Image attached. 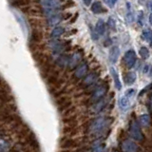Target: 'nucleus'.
I'll return each mask as SVG.
<instances>
[{
    "label": "nucleus",
    "mask_w": 152,
    "mask_h": 152,
    "mask_svg": "<svg viewBox=\"0 0 152 152\" xmlns=\"http://www.w3.org/2000/svg\"><path fill=\"white\" fill-rule=\"evenodd\" d=\"M135 95V90L134 89H128L123 96L119 99V107L122 109L123 111H126L129 108L131 101L133 96Z\"/></svg>",
    "instance_id": "nucleus-1"
},
{
    "label": "nucleus",
    "mask_w": 152,
    "mask_h": 152,
    "mask_svg": "<svg viewBox=\"0 0 152 152\" xmlns=\"http://www.w3.org/2000/svg\"><path fill=\"white\" fill-rule=\"evenodd\" d=\"M129 134L134 140L142 141V139H144V135H142V133L141 131V128L139 125H138V123L136 122H132L129 129Z\"/></svg>",
    "instance_id": "nucleus-2"
},
{
    "label": "nucleus",
    "mask_w": 152,
    "mask_h": 152,
    "mask_svg": "<svg viewBox=\"0 0 152 152\" xmlns=\"http://www.w3.org/2000/svg\"><path fill=\"white\" fill-rule=\"evenodd\" d=\"M136 60H137L136 53H135V51L132 50H127L125 53V56H124V61H125V64L128 69H131L132 66L135 65Z\"/></svg>",
    "instance_id": "nucleus-3"
},
{
    "label": "nucleus",
    "mask_w": 152,
    "mask_h": 152,
    "mask_svg": "<svg viewBox=\"0 0 152 152\" xmlns=\"http://www.w3.org/2000/svg\"><path fill=\"white\" fill-rule=\"evenodd\" d=\"M41 8H56L61 6L65 0H36Z\"/></svg>",
    "instance_id": "nucleus-4"
},
{
    "label": "nucleus",
    "mask_w": 152,
    "mask_h": 152,
    "mask_svg": "<svg viewBox=\"0 0 152 152\" xmlns=\"http://www.w3.org/2000/svg\"><path fill=\"white\" fill-rule=\"evenodd\" d=\"M122 149L124 152H137L138 146L134 142L131 140H126L122 144Z\"/></svg>",
    "instance_id": "nucleus-5"
},
{
    "label": "nucleus",
    "mask_w": 152,
    "mask_h": 152,
    "mask_svg": "<svg viewBox=\"0 0 152 152\" xmlns=\"http://www.w3.org/2000/svg\"><path fill=\"white\" fill-rule=\"evenodd\" d=\"M64 19V16H63V14H61V13H56L54 14V15H52L50 17H49L47 19V21H46V24L49 27H54L56 25H58V24L63 20Z\"/></svg>",
    "instance_id": "nucleus-6"
},
{
    "label": "nucleus",
    "mask_w": 152,
    "mask_h": 152,
    "mask_svg": "<svg viewBox=\"0 0 152 152\" xmlns=\"http://www.w3.org/2000/svg\"><path fill=\"white\" fill-rule=\"evenodd\" d=\"M106 126V121H104V118H99L97 120H95L92 125H91V130L92 132H99L101 131L104 126Z\"/></svg>",
    "instance_id": "nucleus-7"
},
{
    "label": "nucleus",
    "mask_w": 152,
    "mask_h": 152,
    "mask_svg": "<svg viewBox=\"0 0 152 152\" xmlns=\"http://www.w3.org/2000/svg\"><path fill=\"white\" fill-rule=\"evenodd\" d=\"M119 55H120V50H119V48L118 47H112L110 49V50H109L108 59L112 64H115L118 60V58H119Z\"/></svg>",
    "instance_id": "nucleus-8"
},
{
    "label": "nucleus",
    "mask_w": 152,
    "mask_h": 152,
    "mask_svg": "<svg viewBox=\"0 0 152 152\" xmlns=\"http://www.w3.org/2000/svg\"><path fill=\"white\" fill-rule=\"evenodd\" d=\"M87 71H88V65L86 63H83L76 69L74 75H75V77H77V78H82L85 76V74L87 73Z\"/></svg>",
    "instance_id": "nucleus-9"
},
{
    "label": "nucleus",
    "mask_w": 152,
    "mask_h": 152,
    "mask_svg": "<svg viewBox=\"0 0 152 152\" xmlns=\"http://www.w3.org/2000/svg\"><path fill=\"white\" fill-rule=\"evenodd\" d=\"M95 32L97 35H103L106 32V24L102 19H99L97 21L96 26H95Z\"/></svg>",
    "instance_id": "nucleus-10"
},
{
    "label": "nucleus",
    "mask_w": 152,
    "mask_h": 152,
    "mask_svg": "<svg viewBox=\"0 0 152 152\" xmlns=\"http://www.w3.org/2000/svg\"><path fill=\"white\" fill-rule=\"evenodd\" d=\"M106 92H107V88L106 87H100V88H98L94 91V93H93L92 100H94V101H98V100H100L104 94H106Z\"/></svg>",
    "instance_id": "nucleus-11"
},
{
    "label": "nucleus",
    "mask_w": 152,
    "mask_h": 152,
    "mask_svg": "<svg viewBox=\"0 0 152 152\" xmlns=\"http://www.w3.org/2000/svg\"><path fill=\"white\" fill-rule=\"evenodd\" d=\"M110 73H111L112 77H113V81H114V85H115V88L117 89L120 90L122 88V84H121V81H120V78H119V76H118V73H117L116 69H114V68H110Z\"/></svg>",
    "instance_id": "nucleus-12"
},
{
    "label": "nucleus",
    "mask_w": 152,
    "mask_h": 152,
    "mask_svg": "<svg viewBox=\"0 0 152 152\" xmlns=\"http://www.w3.org/2000/svg\"><path fill=\"white\" fill-rule=\"evenodd\" d=\"M30 3V0H13L11 2V5L13 8H25L28 7Z\"/></svg>",
    "instance_id": "nucleus-13"
},
{
    "label": "nucleus",
    "mask_w": 152,
    "mask_h": 152,
    "mask_svg": "<svg viewBox=\"0 0 152 152\" xmlns=\"http://www.w3.org/2000/svg\"><path fill=\"white\" fill-rule=\"evenodd\" d=\"M90 10H91V12H94V13H101V12H104L106 10H104L102 6V3L100 1H95L92 3L91 5V8H90Z\"/></svg>",
    "instance_id": "nucleus-14"
},
{
    "label": "nucleus",
    "mask_w": 152,
    "mask_h": 152,
    "mask_svg": "<svg viewBox=\"0 0 152 152\" xmlns=\"http://www.w3.org/2000/svg\"><path fill=\"white\" fill-rule=\"evenodd\" d=\"M80 60H81V55L79 53H74L68 61L69 68L72 69V68H74V66H76L77 64L80 62Z\"/></svg>",
    "instance_id": "nucleus-15"
},
{
    "label": "nucleus",
    "mask_w": 152,
    "mask_h": 152,
    "mask_svg": "<svg viewBox=\"0 0 152 152\" xmlns=\"http://www.w3.org/2000/svg\"><path fill=\"white\" fill-rule=\"evenodd\" d=\"M64 31H65V28L63 27H55L50 32V37L52 38V39L58 38V37H60L62 34H63Z\"/></svg>",
    "instance_id": "nucleus-16"
},
{
    "label": "nucleus",
    "mask_w": 152,
    "mask_h": 152,
    "mask_svg": "<svg viewBox=\"0 0 152 152\" xmlns=\"http://www.w3.org/2000/svg\"><path fill=\"white\" fill-rule=\"evenodd\" d=\"M126 7H127V12H126V19L128 23H132L134 20V17H133V12L131 10V5L129 3H126Z\"/></svg>",
    "instance_id": "nucleus-17"
},
{
    "label": "nucleus",
    "mask_w": 152,
    "mask_h": 152,
    "mask_svg": "<svg viewBox=\"0 0 152 152\" xmlns=\"http://www.w3.org/2000/svg\"><path fill=\"white\" fill-rule=\"evenodd\" d=\"M139 54L141 55V57L142 59H146V58H148V56H149V50L147 48L142 47L139 50Z\"/></svg>",
    "instance_id": "nucleus-18"
},
{
    "label": "nucleus",
    "mask_w": 152,
    "mask_h": 152,
    "mask_svg": "<svg viewBox=\"0 0 152 152\" xmlns=\"http://www.w3.org/2000/svg\"><path fill=\"white\" fill-rule=\"evenodd\" d=\"M96 79H97V75L95 74V73H91V74H89V75L88 76V77L85 79V83L90 85V84L94 83V82H95V80H96Z\"/></svg>",
    "instance_id": "nucleus-19"
},
{
    "label": "nucleus",
    "mask_w": 152,
    "mask_h": 152,
    "mask_svg": "<svg viewBox=\"0 0 152 152\" xmlns=\"http://www.w3.org/2000/svg\"><path fill=\"white\" fill-rule=\"evenodd\" d=\"M142 36L145 41H147L149 44H151V31H150V30H146V31H142Z\"/></svg>",
    "instance_id": "nucleus-20"
},
{
    "label": "nucleus",
    "mask_w": 152,
    "mask_h": 152,
    "mask_svg": "<svg viewBox=\"0 0 152 152\" xmlns=\"http://www.w3.org/2000/svg\"><path fill=\"white\" fill-rule=\"evenodd\" d=\"M16 18H17V20L19 21V23H20V25L23 28V31H25L26 33H28V28L26 26V24H25V21H24V17H21L19 14H16Z\"/></svg>",
    "instance_id": "nucleus-21"
},
{
    "label": "nucleus",
    "mask_w": 152,
    "mask_h": 152,
    "mask_svg": "<svg viewBox=\"0 0 152 152\" xmlns=\"http://www.w3.org/2000/svg\"><path fill=\"white\" fill-rule=\"evenodd\" d=\"M136 80V74L134 72H128L126 75V83L133 84Z\"/></svg>",
    "instance_id": "nucleus-22"
},
{
    "label": "nucleus",
    "mask_w": 152,
    "mask_h": 152,
    "mask_svg": "<svg viewBox=\"0 0 152 152\" xmlns=\"http://www.w3.org/2000/svg\"><path fill=\"white\" fill-rule=\"evenodd\" d=\"M140 122L142 126H148L150 123V117L148 115H142L140 117Z\"/></svg>",
    "instance_id": "nucleus-23"
},
{
    "label": "nucleus",
    "mask_w": 152,
    "mask_h": 152,
    "mask_svg": "<svg viewBox=\"0 0 152 152\" xmlns=\"http://www.w3.org/2000/svg\"><path fill=\"white\" fill-rule=\"evenodd\" d=\"M9 147V144L7 141H5L3 139H0V152L5 151Z\"/></svg>",
    "instance_id": "nucleus-24"
},
{
    "label": "nucleus",
    "mask_w": 152,
    "mask_h": 152,
    "mask_svg": "<svg viewBox=\"0 0 152 152\" xmlns=\"http://www.w3.org/2000/svg\"><path fill=\"white\" fill-rule=\"evenodd\" d=\"M107 26L111 28V30H116V26H115V21L113 20L112 18H109L107 21Z\"/></svg>",
    "instance_id": "nucleus-25"
},
{
    "label": "nucleus",
    "mask_w": 152,
    "mask_h": 152,
    "mask_svg": "<svg viewBox=\"0 0 152 152\" xmlns=\"http://www.w3.org/2000/svg\"><path fill=\"white\" fill-rule=\"evenodd\" d=\"M142 18H144V15H142V12H140V15H139V20H138V23H139L141 26L142 25Z\"/></svg>",
    "instance_id": "nucleus-26"
},
{
    "label": "nucleus",
    "mask_w": 152,
    "mask_h": 152,
    "mask_svg": "<svg viewBox=\"0 0 152 152\" xmlns=\"http://www.w3.org/2000/svg\"><path fill=\"white\" fill-rule=\"evenodd\" d=\"M78 15H79V13H78V12H76V13L74 14V16L72 17V19H71V20H70V23H74L76 19L78 18Z\"/></svg>",
    "instance_id": "nucleus-27"
},
{
    "label": "nucleus",
    "mask_w": 152,
    "mask_h": 152,
    "mask_svg": "<svg viewBox=\"0 0 152 152\" xmlns=\"http://www.w3.org/2000/svg\"><path fill=\"white\" fill-rule=\"evenodd\" d=\"M91 1L92 0H83V2H84V4L85 5H87V6H88V5L91 3Z\"/></svg>",
    "instance_id": "nucleus-28"
},
{
    "label": "nucleus",
    "mask_w": 152,
    "mask_h": 152,
    "mask_svg": "<svg viewBox=\"0 0 152 152\" xmlns=\"http://www.w3.org/2000/svg\"><path fill=\"white\" fill-rule=\"evenodd\" d=\"M147 8H148V10H151V1H148V3H147Z\"/></svg>",
    "instance_id": "nucleus-29"
},
{
    "label": "nucleus",
    "mask_w": 152,
    "mask_h": 152,
    "mask_svg": "<svg viewBox=\"0 0 152 152\" xmlns=\"http://www.w3.org/2000/svg\"><path fill=\"white\" fill-rule=\"evenodd\" d=\"M117 1H118V0H111V4H112V5H114V4H115Z\"/></svg>",
    "instance_id": "nucleus-30"
},
{
    "label": "nucleus",
    "mask_w": 152,
    "mask_h": 152,
    "mask_svg": "<svg viewBox=\"0 0 152 152\" xmlns=\"http://www.w3.org/2000/svg\"><path fill=\"white\" fill-rule=\"evenodd\" d=\"M149 23H150V24H151V15H150V16H149Z\"/></svg>",
    "instance_id": "nucleus-31"
},
{
    "label": "nucleus",
    "mask_w": 152,
    "mask_h": 152,
    "mask_svg": "<svg viewBox=\"0 0 152 152\" xmlns=\"http://www.w3.org/2000/svg\"><path fill=\"white\" fill-rule=\"evenodd\" d=\"M12 1H13V0H12Z\"/></svg>",
    "instance_id": "nucleus-32"
}]
</instances>
